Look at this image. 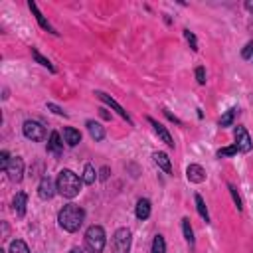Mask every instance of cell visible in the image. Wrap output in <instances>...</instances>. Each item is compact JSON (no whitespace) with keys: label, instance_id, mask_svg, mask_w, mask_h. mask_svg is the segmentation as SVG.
I'll return each instance as SVG.
<instances>
[{"label":"cell","instance_id":"25","mask_svg":"<svg viewBox=\"0 0 253 253\" xmlns=\"http://www.w3.org/2000/svg\"><path fill=\"white\" fill-rule=\"evenodd\" d=\"M235 115H237V109H229V111L219 119V126H231V125H233Z\"/></svg>","mask_w":253,"mask_h":253},{"label":"cell","instance_id":"4","mask_svg":"<svg viewBox=\"0 0 253 253\" xmlns=\"http://www.w3.org/2000/svg\"><path fill=\"white\" fill-rule=\"evenodd\" d=\"M130 241H132V237H130V231L126 227L117 229L115 235H113V251L115 253H128L130 251Z\"/></svg>","mask_w":253,"mask_h":253},{"label":"cell","instance_id":"13","mask_svg":"<svg viewBox=\"0 0 253 253\" xmlns=\"http://www.w3.org/2000/svg\"><path fill=\"white\" fill-rule=\"evenodd\" d=\"M85 125H87V130H89V134H91V138H93V140H97V142H99V140H103V138H105V128L101 126V123H97V121H91V119H89Z\"/></svg>","mask_w":253,"mask_h":253},{"label":"cell","instance_id":"24","mask_svg":"<svg viewBox=\"0 0 253 253\" xmlns=\"http://www.w3.org/2000/svg\"><path fill=\"white\" fill-rule=\"evenodd\" d=\"M8 253H30V249H28V245H26L22 239H14V241L10 243Z\"/></svg>","mask_w":253,"mask_h":253},{"label":"cell","instance_id":"10","mask_svg":"<svg viewBox=\"0 0 253 253\" xmlns=\"http://www.w3.org/2000/svg\"><path fill=\"white\" fill-rule=\"evenodd\" d=\"M148 123L152 125V128H154V132L158 134V138L162 140V142H166L168 146H174V140H172V136H170V132L166 130V126L164 125H160L156 119H152V117H148Z\"/></svg>","mask_w":253,"mask_h":253},{"label":"cell","instance_id":"26","mask_svg":"<svg viewBox=\"0 0 253 253\" xmlns=\"http://www.w3.org/2000/svg\"><path fill=\"white\" fill-rule=\"evenodd\" d=\"M184 38H186V42L190 43L192 51H198V40H196V36H194L190 30H184Z\"/></svg>","mask_w":253,"mask_h":253},{"label":"cell","instance_id":"16","mask_svg":"<svg viewBox=\"0 0 253 253\" xmlns=\"http://www.w3.org/2000/svg\"><path fill=\"white\" fill-rule=\"evenodd\" d=\"M152 158H154V162H156L158 168H162L166 174H172V164H170V158H168L166 152H154Z\"/></svg>","mask_w":253,"mask_h":253},{"label":"cell","instance_id":"11","mask_svg":"<svg viewBox=\"0 0 253 253\" xmlns=\"http://www.w3.org/2000/svg\"><path fill=\"white\" fill-rule=\"evenodd\" d=\"M186 176H188L190 182H194V184H202V182L206 180V170H204L200 164H190V166L186 168Z\"/></svg>","mask_w":253,"mask_h":253},{"label":"cell","instance_id":"1","mask_svg":"<svg viewBox=\"0 0 253 253\" xmlns=\"http://www.w3.org/2000/svg\"><path fill=\"white\" fill-rule=\"evenodd\" d=\"M83 219H85V211H83V208H79L77 204H67V206H63V208L59 210V213H57V223H59V227L65 229V231H69V233L77 231V229L83 225Z\"/></svg>","mask_w":253,"mask_h":253},{"label":"cell","instance_id":"30","mask_svg":"<svg viewBox=\"0 0 253 253\" xmlns=\"http://www.w3.org/2000/svg\"><path fill=\"white\" fill-rule=\"evenodd\" d=\"M8 164H10V154H8L6 150H2V152H0V168H2V170H6V168H8Z\"/></svg>","mask_w":253,"mask_h":253},{"label":"cell","instance_id":"7","mask_svg":"<svg viewBox=\"0 0 253 253\" xmlns=\"http://www.w3.org/2000/svg\"><path fill=\"white\" fill-rule=\"evenodd\" d=\"M235 146L239 152H249L253 142H251V136L249 132L245 130V126H235Z\"/></svg>","mask_w":253,"mask_h":253},{"label":"cell","instance_id":"35","mask_svg":"<svg viewBox=\"0 0 253 253\" xmlns=\"http://www.w3.org/2000/svg\"><path fill=\"white\" fill-rule=\"evenodd\" d=\"M69 253H83V249H79V247H75V249H71Z\"/></svg>","mask_w":253,"mask_h":253},{"label":"cell","instance_id":"23","mask_svg":"<svg viewBox=\"0 0 253 253\" xmlns=\"http://www.w3.org/2000/svg\"><path fill=\"white\" fill-rule=\"evenodd\" d=\"M182 231H184L186 241H188L190 245H194V229H192V225H190V219H188V217H184V219H182Z\"/></svg>","mask_w":253,"mask_h":253},{"label":"cell","instance_id":"19","mask_svg":"<svg viewBox=\"0 0 253 253\" xmlns=\"http://www.w3.org/2000/svg\"><path fill=\"white\" fill-rule=\"evenodd\" d=\"M196 210H198V213H200V217H202V219L210 221V213H208L206 202H204V198H202L200 194H196Z\"/></svg>","mask_w":253,"mask_h":253},{"label":"cell","instance_id":"21","mask_svg":"<svg viewBox=\"0 0 253 253\" xmlns=\"http://www.w3.org/2000/svg\"><path fill=\"white\" fill-rule=\"evenodd\" d=\"M32 57H34V59H36V61H38L40 65H43V67H47L49 71H55V67L51 65V61H49L47 57H43V55H42V53H40L38 49H34V47H32Z\"/></svg>","mask_w":253,"mask_h":253},{"label":"cell","instance_id":"6","mask_svg":"<svg viewBox=\"0 0 253 253\" xmlns=\"http://www.w3.org/2000/svg\"><path fill=\"white\" fill-rule=\"evenodd\" d=\"M6 174L12 182H20L24 178V160L20 156H12L10 158V164L6 168Z\"/></svg>","mask_w":253,"mask_h":253},{"label":"cell","instance_id":"12","mask_svg":"<svg viewBox=\"0 0 253 253\" xmlns=\"http://www.w3.org/2000/svg\"><path fill=\"white\" fill-rule=\"evenodd\" d=\"M28 6H30V10H32V14L36 16V20H38V24H40V26H42L43 30H47V32H51V34H57V32L53 30V26H51V24H49V22H47V20L43 18V14H42V12L38 10V6H36V2H32V0H30V2H28Z\"/></svg>","mask_w":253,"mask_h":253},{"label":"cell","instance_id":"17","mask_svg":"<svg viewBox=\"0 0 253 253\" xmlns=\"http://www.w3.org/2000/svg\"><path fill=\"white\" fill-rule=\"evenodd\" d=\"M63 138H65V142L69 146H75V144L81 142V132L77 128H73V126H65L63 128Z\"/></svg>","mask_w":253,"mask_h":253},{"label":"cell","instance_id":"31","mask_svg":"<svg viewBox=\"0 0 253 253\" xmlns=\"http://www.w3.org/2000/svg\"><path fill=\"white\" fill-rule=\"evenodd\" d=\"M196 79H198L200 85L206 83V69H204V67H198V69H196Z\"/></svg>","mask_w":253,"mask_h":253},{"label":"cell","instance_id":"3","mask_svg":"<svg viewBox=\"0 0 253 253\" xmlns=\"http://www.w3.org/2000/svg\"><path fill=\"white\" fill-rule=\"evenodd\" d=\"M105 243H107V235L101 225H91L85 231V247L89 253H103Z\"/></svg>","mask_w":253,"mask_h":253},{"label":"cell","instance_id":"14","mask_svg":"<svg viewBox=\"0 0 253 253\" xmlns=\"http://www.w3.org/2000/svg\"><path fill=\"white\" fill-rule=\"evenodd\" d=\"M134 213H136V217L138 219H148L150 217V200H146V198H140L138 202H136V208H134Z\"/></svg>","mask_w":253,"mask_h":253},{"label":"cell","instance_id":"28","mask_svg":"<svg viewBox=\"0 0 253 253\" xmlns=\"http://www.w3.org/2000/svg\"><path fill=\"white\" fill-rule=\"evenodd\" d=\"M227 188H229V194H231V198H233V202H235L237 210H241L243 206H241V198H239V194H237V188H235L233 184H227Z\"/></svg>","mask_w":253,"mask_h":253},{"label":"cell","instance_id":"2","mask_svg":"<svg viewBox=\"0 0 253 253\" xmlns=\"http://www.w3.org/2000/svg\"><path fill=\"white\" fill-rule=\"evenodd\" d=\"M81 182H83V180H81L75 172H71V170H61V172L57 174V180H55L57 192H59L63 198H67V200L75 198V196L81 192Z\"/></svg>","mask_w":253,"mask_h":253},{"label":"cell","instance_id":"8","mask_svg":"<svg viewBox=\"0 0 253 253\" xmlns=\"http://www.w3.org/2000/svg\"><path fill=\"white\" fill-rule=\"evenodd\" d=\"M55 192H57V184H53L51 178L43 176L42 182H40V186H38V194H40V198H42V200H51V198L55 196Z\"/></svg>","mask_w":253,"mask_h":253},{"label":"cell","instance_id":"33","mask_svg":"<svg viewBox=\"0 0 253 253\" xmlns=\"http://www.w3.org/2000/svg\"><path fill=\"white\" fill-rule=\"evenodd\" d=\"M245 8H247V12H253V0H247L245 2Z\"/></svg>","mask_w":253,"mask_h":253},{"label":"cell","instance_id":"27","mask_svg":"<svg viewBox=\"0 0 253 253\" xmlns=\"http://www.w3.org/2000/svg\"><path fill=\"white\" fill-rule=\"evenodd\" d=\"M239 150H237V146L233 144V146H225V148H219L217 150V156L221 158V156H233V154H237Z\"/></svg>","mask_w":253,"mask_h":253},{"label":"cell","instance_id":"9","mask_svg":"<svg viewBox=\"0 0 253 253\" xmlns=\"http://www.w3.org/2000/svg\"><path fill=\"white\" fill-rule=\"evenodd\" d=\"M95 95H97V97H99L103 103H107V105H109L113 111H117V113H119V115H121V117H123L126 123H132V121H130V117H128V113H126V111H125V109H123V107H121V105H119V103H117L113 97H109V95H107V93H103V91H95Z\"/></svg>","mask_w":253,"mask_h":253},{"label":"cell","instance_id":"5","mask_svg":"<svg viewBox=\"0 0 253 253\" xmlns=\"http://www.w3.org/2000/svg\"><path fill=\"white\" fill-rule=\"evenodd\" d=\"M22 130H24V136H26L28 140L40 142V140L45 138V128H43L42 123H38V121H26L24 126H22Z\"/></svg>","mask_w":253,"mask_h":253},{"label":"cell","instance_id":"18","mask_svg":"<svg viewBox=\"0 0 253 253\" xmlns=\"http://www.w3.org/2000/svg\"><path fill=\"white\" fill-rule=\"evenodd\" d=\"M47 150H49V152H53V154H57V156L63 152V142H61V138H59V134H57V132H51V134H49Z\"/></svg>","mask_w":253,"mask_h":253},{"label":"cell","instance_id":"20","mask_svg":"<svg viewBox=\"0 0 253 253\" xmlns=\"http://www.w3.org/2000/svg\"><path fill=\"white\" fill-rule=\"evenodd\" d=\"M150 253H166V241H164V235H154V241H152V249Z\"/></svg>","mask_w":253,"mask_h":253},{"label":"cell","instance_id":"22","mask_svg":"<svg viewBox=\"0 0 253 253\" xmlns=\"http://www.w3.org/2000/svg\"><path fill=\"white\" fill-rule=\"evenodd\" d=\"M81 180H83L85 184H93V182L97 180V172H95V168H93L91 164H85V170H83Z\"/></svg>","mask_w":253,"mask_h":253},{"label":"cell","instance_id":"32","mask_svg":"<svg viewBox=\"0 0 253 253\" xmlns=\"http://www.w3.org/2000/svg\"><path fill=\"white\" fill-rule=\"evenodd\" d=\"M47 109L51 111V113H55V115H61V117H67V113L61 109V107H57V105H53V103H47Z\"/></svg>","mask_w":253,"mask_h":253},{"label":"cell","instance_id":"15","mask_svg":"<svg viewBox=\"0 0 253 253\" xmlns=\"http://www.w3.org/2000/svg\"><path fill=\"white\" fill-rule=\"evenodd\" d=\"M14 211H16V215L18 217H22L24 213H26V206H28V196L24 194V192H18L16 196H14Z\"/></svg>","mask_w":253,"mask_h":253},{"label":"cell","instance_id":"34","mask_svg":"<svg viewBox=\"0 0 253 253\" xmlns=\"http://www.w3.org/2000/svg\"><path fill=\"white\" fill-rule=\"evenodd\" d=\"M107 172H109V168H103V170H101V178H103V180L107 178Z\"/></svg>","mask_w":253,"mask_h":253},{"label":"cell","instance_id":"29","mask_svg":"<svg viewBox=\"0 0 253 253\" xmlns=\"http://www.w3.org/2000/svg\"><path fill=\"white\" fill-rule=\"evenodd\" d=\"M241 57H243V59H251V57H253V40L245 43V47H243V51H241Z\"/></svg>","mask_w":253,"mask_h":253}]
</instances>
